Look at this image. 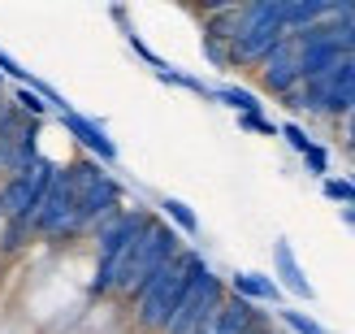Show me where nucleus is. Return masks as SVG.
Returning <instances> with one entry per match:
<instances>
[{
    "mask_svg": "<svg viewBox=\"0 0 355 334\" xmlns=\"http://www.w3.org/2000/svg\"><path fill=\"white\" fill-rule=\"evenodd\" d=\"M208 269V260H204V252H195V248H182L169 265L152 278V283L144 287L130 300V308H135V326L144 330V334H161L165 330V322L178 312V304H182V295L191 291V283L200 278Z\"/></svg>",
    "mask_w": 355,
    "mask_h": 334,
    "instance_id": "1",
    "label": "nucleus"
},
{
    "mask_svg": "<svg viewBox=\"0 0 355 334\" xmlns=\"http://www.w3.org/2000/svg\"><path fill=\"white\" fill-rule=\"evenodd\" d=\"M152 217H156L152 208H121V213H113L92 235L96 239V274H92V283H87V295H92V300L113 295V283H117V274H121V260L130 256L139 235L152 226Z\"/></svg>",
    "mask_w": 355,
    "mask_h": 334,
    "instance_id": "2",
    "label": "nucleus"
},
{
    "mask_svg": "<svg viewBox=\"0 0 355 334\" xmlns=\"http://www.w3.org/2000/svg\"><path fill=\"white\" fill-rule=\"evenodd\" d=\"M52 174H57V161L40 156L31 169L13 174V178H0V226H5V256L31 239V217H35V208H40V196H44V187L52 183Z\"/></svg>",
    "mask_w": 355,
    "mask_h": 334,
    "instance_id": "3",
    "label": "nucleus"
},
{
    "mask_svg": "<svg viewBox=\"0 0 355 334\" xmlns=\"http://www.w3.org/2000/svg\"><path fill=\"white\" fill-rule=\"evenodd\" d=\"M178 252H182V235H178L173 226H165L161 217H152V226L139 235V243L130 248V256L121 260V274H117V283H113V295L130 304Z\"/></svg>",
    "mask_w": 355,
    "mask_h": 334,
    "instance_id": "4",
    "label": "nucleus"
},
{
    "mask_svg": "<svg viewBox=\"0 0 355 334\" xmlns=\"http://www.w3.org/2000/svg\"><path fill=\"white\" fill-rule=\"evenodd\" d=\"M69 174H74V222H78V235H96L113 213H121L126 187H121L100 161H92V156L74 161Z\"/></svg>",
    "mask_w": 355,
    "mask_h": 334,
    "instance_id": "5",
    "label": "nucleus"
},
{
    "mask_svg": "<svg viewBox=\"0 0 355 334\" xmlns=\"http://www.w3.org/2000/svg\"><path fill=\"white\" fill-rule=\"evenodd\" d=\"M286 40L282 26V0H256V5H239L234 13V35H230V69L234 65H256Z\"/></svg>",
    "mask_w": 355,
    "mask_h": 334,
    "instance_id": "6",
    "label": "nucleus"
},
{
    "mask_svg": "<svg viewBox=\"0 0 355 334\" xmlns=\"http://www.w3.org/2000/svg\"><path fill=\"white\" fill-rule=\"evenodd\" d=\"M31 239L44 243H78V222H74V174L69 165H57L52 183L44 187L40 208L31 217Z\"/></svg>",
    "mask_w": 355,
    "mask_h": 334,
    "instance_id": "7",
    "label": "nucleus"
},
{
    "mask_svg": "<svg viewBox=\"0 0 355 334\" xmlns=\"http://www.w3.org/2000/svg\"><path fill=\"white\" fill-rule=\"evenodd\" d=\"M225 295H230V291H225V278L212 274V269H204V274L191 283V291L182 295V304H178V312L165 322L161 334H195V330H200V326L212 317V312L221 308Z\"/></svg>",
    "mask_w": 355,
    "mask_h": 334,
    "instance_id": "8",
    "label": "nucleus"
},
{
    "mask_svg": "<svg viewBox=\"0 0 355 334\" xmlns=\"http://www.w3.org/2000/svg\"><path fill=\"white\" fill-rule=\"evenodd\" d=\"M260 87L269 96H291V92H299L304 87V74H299V44H295V35H286L269 57L260 61Z\"/></svg>",
    "mask_w": 355,
    "mask_h": 334,
    "instance_id": "9",
    "label": "nucleus"
},
{
    "mask_svg": "<svg viewBox=\"0 0 355 334\" xmlns=\"http://www.w3.org/2000/svg\"><path fill=\"white\" fill-rule=\"evenodd\" d=\"M61 126L69 131V135H74V144L87 152V156H92V161H100L104 169H109V165H117V144H113V139H109V131H104L100 126V122H92V117H83L78 109H69V113H61Z\"/></svg>",
    "mask_w": 355,
    "mask_h": 334,
    "instance_id": "10",
    "label": "nucleus"
},
{
    "mask_svg": "<svg viewBox=\"0 0 355 334\" xmlns=\"http://www.w3.org/2000/svg\"><path fill=\"white\" fill-rule=\"evenodd\" d=\"M273 283L282 287V295L291 291L295 300H304V304L316 300V287L308 283V274H304V265H299L291 239H277V243H273Z\"/></svg>",
    "mask_w": 355,
    "mask_h": 334,
    "instance_id": "11",
    "label": "nucleus"
},
{
    "mask_svg": "<svg viewBox=\"0 0 355 334\" xmlns=\"http://www.w3.org/2000/svg\"><path fill=\"white\" fill-rule=\"evenodd\" d=\"M264 317V312L256 308V304H247V300H239V295H225L221 300V308L212 312V317L195 330V334H247L256 322Z\"/></svg>",
    "mask_w": 355,
    "mask_h": 334,
    "instance_id": "12",
    "label": "nucleus"
},
{
    "mask_svg": "<svg viewBox=\"0 0 355 334\" xmlns=\"http://www.w3.org/2000/svg\"><path fill=\"white\" fill-rule=\"evenodd\" d=\"M225 291L230 295H239V300L247 304H282V287L273 283V274H256V269H239V274H230L225 278Z\"/></svg>",
    "mask_w": 355,
    "mask_h": 334,
    "instance_id": "13",
    "label": "nucleus"
},
{
    "mask_svg": "<svg viewBox=\"0 0 355 334\" xmlns=\"http://www.w3.org/2000/svg\"><path fill=\"white\" fill-rule=\"evenodd\" d=\"M212 100H217V104H225V109H234L239 117H243V113H264V104H260V96L252 92V87L221 83V87H212Z\"/></svg>",
    "mask_w": 355,
    "mask_h": 334,
    "instance_id": "14",
    "label": "nucleus"
},
{
    "mask_svg": "<svg viewBox=\"0 0 355 334\" xmlns=\"http://www.w3.org/2000/svg\"><path fill=\"white\" fill-rule=\"evenodd\" d=\"M161 217H165V226H173V231L187 235V239L200 235V217H195V208L187 200H178V196H165L161 200Z\"/></svg>",
    "mask_w": 355,
    "mask_h": 334,
    "instance_id": "15",
    "label": "nucleus"
},
{
    "mask_svg": "<svg viewBox=\"0 0 355 334\" xmlns=\"http://www.w3.org/2000/svg\"><path fill=\"white\" fill-rule=\"evenodd\" d=\"M277 322H282L286 334H329L312 312H299V308H277Z\"/></svg>",
    "mask_w": 355,
    "mask_h": 334,
    "instance_id": "16",
    "label": "nucleus"
},
{
    "mask_svg": "<svg viewBox=\"0 0 355 334\" xmlns=\"http://www.w3.org/2000/svg\"><path fill=\"white\" fill-rule=\"evenodd\" d=\"M161 83H173V87H182V92H191V96H200V100H212V87L204 83V78H195V74H182V69H161V74H156Z\"/></svg>",
    "mask_w": 355,
    "mask_h": 334,
    "instance_id": "17",
    "label": "nucleus"
},
{
    "mask_svg": "<svg viewBox=\"0 0 355 334\" xmlns=\"http://www.w3.org/2000/svg\"><path fill=\"white\" fill-rule=\"evenodd\" d=\"M277 139H286V144H291V148H295L299 156H304V152H308V148L316 144V139H312V135H308L304 126H299L295 117H291V122H282V126H277Z\"/></svg>",
    "mask_w": 355,
    "mask_h": 334,
    "instance_id": "18",
    "label": "nucleus"
},
{
    "mask_svg": "<svg viewBox=\"0 0 355 334\" xmlns=\"http://www.w3.org/2000/svg\"><path fill=\"white\" fill-rule=\"evenodd\" d=\"M321 196H325V200H334V204H343V208H351V204H355L347 174H343V178H334V174H329V178H321Z\"/></svg>",
    "mask_w": 355,
    "mask_h": 334,
    "instance_id": "19",
    "label": "nucleus"
},
{
    "mask_svg": "<svg viewBox=\"0 0 355 334\" xmlns=\"http://www.w3.org/2000/svg\"><path fill=\"white\" fill-rule=\"evenodd\" d=\"M304 169L312 174V178H329V148L325 144H312L304 152Z\"/></svg>",
    "mask_w": 355,
    "mask_h": 334,
    "instance_id": "20",
    "label": "nucleus"
},
{
    "mask_svg": "<svg viewBox=\"0 0 355 334\" xmlns=\"http://www.w3.org/2000/svg\"><path fill=\"white\" fill-rule=\"evenodd\" d=\"M0 78H9L13 87H31V83H35V74H31V69H22V65H17V61L9 57L5 48H0Z\"/></svg>",
    "mask_w": 355,
    "mask_h": 334,
    "instance_id": "21",
    "label": "nucleus"
},
{
    "mask_svg": "<svg viewBox=\"0 0 355 334\" xmlns=\"http://www.w3.org/2000/svg\"><path fill=\"white\" fill-rule=\"evenodd\" d=\"M239 126H243V131H252V135H269V139H277V122H269L264 113H243V117H239Z\"/></svg>",
    "mask_w": 355,
    "mask_h": 334,
    "instance_id": "22",
    "label": "nucleus"
},
{
    "mask_svg": "<svg viewBox=\"0 0 355 334\" xmlns=\"http://www.w3.org/2000/svg\"><path fill=\"white\" fill-rule=\"evenodd\" d=\"M200 48H204V57L217 65V69H230V48L217 44V40H208V35H200Z\"/></svg>",
    "mask_w": 355,
    "mask_h": 334,
    "instance_id": "23",
    "label": "nucleus"
},
{
    "mask_svg": "<svg viewBox=\"0 0 355 334\" xmlns=\"http://www.w3.org/2000/svg\"><path fill=\"white\" fill-rule=\"evenodd\" d=\"M343 144H347V152H355V113H347V126H343Z\"/></svg>",
    "mask_w": 355,
    "mask_h": 334,
    "instance_id": "24",
    "label": "nucleus"
},
{
    "mask_svg": "<svg viewBox=\"0 0 355 334\" xmlns=\"http://www.w3.org/2000/svg\"><path fill=\"white\" fill-rule=\"evenodd\" d=\"M247 334H286V330H277V326H273L269 317H260V322H256L252 330H247Z\"/></svg>",
    "mask_w": 355,
    "mask_h": 334,
    "instance_id": "25",
    "label": "nucleus"
},
{
    "mask_svg": "<svg viewBox=\"0 0 355 334\" xmlns=\"http://www.w3.org/2000/svg\"><path fill=\"white\" fill-rule=\"evenodd\" d=\"M343 48H347V57L355 52V17H351V22H347V31H343Z\"/></svg>",
    "mask_w": 355,
    "mask_h": 334,
    "instance_id": "26",
    "label": "nucleus"
},
{
    "mask_svg": "<svg viewBox=\"0 0 355 334\" xmlns=\"http://www.w3.org/2000/svg\"><path fill=\"white\" fill-rule=\"evenodd\" d=\"M338 217H343V222L351 226V231H355V208H338Z\"/></svg>",
    "mask_w": 355,
    "mask_h": 334,
    "instance_id": "27",
    "label": "nucleus"
},
{
    "mask_svg": "<svg viewBox=\"0 0 355 334\" xmlns=\"http://www.w3.org/2000/svg\"><path fill=\"white\" fill-rule=\"evenodd\" d=\"M347 183H351V196H355V174H347ZM355 208V204H351Z\"/></svg>",
    "mask_w": 355,
    "mask_h": 334,
    "instance_id": "28",
    "label": "nucleus"
},
{
    "mask_svg": "<svg viewBox=\"0 0 355 334\" xmlns=\"http://www.w3.org/2000/svg\"><path fill=\"white\" fill-rule=\"evenodd\" d=\"M0 100H5V96H0Z\"/></svg>",
    "mask_w": 355,
    "mask_h": 334,
    "instance_id": "29",
    "label": "nucleus"
}]
</instances>
